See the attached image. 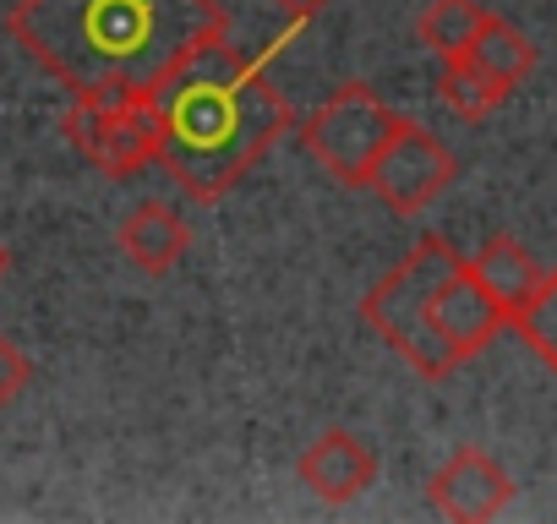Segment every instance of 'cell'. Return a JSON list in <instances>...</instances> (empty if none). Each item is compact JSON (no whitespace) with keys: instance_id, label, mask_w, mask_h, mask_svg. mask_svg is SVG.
Masks as SVG:
<instances>
[{"instance_id":"obj_1","label":"cell","mask_w":557,"mask_h":524,"mask_svg":"<svg viewBox=\"0 0 557 524\" xmlns=\"http://www.w3.org/2000/svg\"><path fill=\"white\" fill-rule=\"evenodd\" d=\"M12 39L72 99L132 104L208 39H224L230 12L219 0H17L7 12Z\"/></svg>"},{"instance_id":"obj_2","label":"cell","mask_w":557,"mask_h":524,"mask_svg":"<svg viewBox=\"0 0 557 524\" xmlns=\"http://www.w3.org/2000/svg\"><path fill=\"white\" fill-rule=\"evenodd\" d=\"M159 164L191 202H219L290 132V104L268 72L224 39L191 50L159 88Z\"/></svg>"},{"instance_id":"obj_3","label":"cell","mask_w":557,"mask_h":524,"mask_svg":"<svg viewBox=\"0 0 557 524\" xmlns=\"http://www.w3.org/2000/svg\"><path fill=\"white\" fill-rule=\"evenodd\" d=\"M465 269V257L443 240V235H421L394 269L361 296V317H367V328L394 350V355H405V366L416 372V377H426V383H443V377H454L465 361H459V350L443 339V328H437V290L448 285V274H459Z\"/></svg>"},{"instance_id":"obj_4","label":"cell","mask_w":557,"mask_h":524,"mask_svg":"<svg viewBox=\"0 0 557 524\" xmlns=\"http://www.w3.org/2000/svg\"><path fill=\"white\" fill-rule=\"evenodd\" d=\"M399 132V115L367 88V83H345L307 126H301V142L307 153L339 180V186H367L372 180V164L383 159V148L394 142Z\"/></svg>"},{"instance_id":"obj_5","label":"cell","mask_w":557,"mask_h":524,"mask_svg":"<svg viewBox=\"0 0 557 524\" xmlns=\"http://www.w3.org/2000/svg\"><path fill=\"white\" fill-rule=\"evenodd\" d=\"M61 132L104 175H137L143 164H159V115H153V99H132V104L72 99Z\"/></svg>"},{"instance_id":"obj_6","label":"cell","mask_w":557,"mask_h":524,"mask_svg":"<svg viewBox=\"0 0 557 524\" xmlns=\"http://www.w3.org/2000/svg\"><path fill=\"white\" fill-rule=\"evenodd\" d=\"M454 175H459L454 153H448L426 126L399 121V132H394V142L383 148V159L372 164V180H367V186L377 191L383 208H394V213H421V208H432V202L454 186Z\"/></svg>"},{"instance_id":"obj_7","label":"cell","mask_w":557,"mask_h":524,"mask_svg":"<svg viewBox=\"0 0 557 524\" xmlns=\"http://www.w3.org/2000/svg\"><path fill=\"white\" fill-rule=\"evenodd\" d=\"M426 497H432L437 513H448L459 524H486V519H497L513 502V481H508V470L492 453L454 448V459L426 481Z\"/></svg>"},{"instance_id":"obj_8","label":"cell","mask_w":557,"mask_h":524,"mask_svg":"<svg viewBox=\"0 0 557 524\" xmlns=\"http://www.w3.org/2000/svg\"><path fill=\"white\" fill-rule=\"evenodd\" d=\"M437 328H443V339L459 350V361H470V355H481L503 328H513V317H508V307L470 274V262L459 274H448V285L437 290Z\"/></svg>"},{"instance_id":"obj_9","label":"cell","mask_w":557,"mask_h":524,"mask_svg":"<svg viewBox=\"0 0 557 524\" xmlns=\"http://www.w3.org/2000/svg\"><path fill=\"white\" fill-rule=\"evenodd\" d=\"M301 486L329 502V508H345L356 497H367V486L377 481V453L356 437V432H323L307 453H301Z\"/></svg>"},{"instance_id":"obj_10","label":"cell","mask_w":557,"mask_h":524,"mask_svg":"<svg viewBox=\"0 0 557 524\" xmlns=\"http://www.w3.org/2000/svg\"><path fill=\"white\" fill-rule=\"evenodd\" d=\"M115 246L126 251V262H137L143 274H170L175 262L186 257V246H191V224L175 208H164V202H137L121 219Z\"/></svg>"},{"instance_id":"obj_11","label":"cell","mask_w":557,"mask_h":524,"mask_svg":"<svg viewBox=\"0 0 557 524\" xmlns=\"http://www.w3.org/2000/svg\"><path fill=\"white\" fill-rule=\"evenodd\" d=\"M470 274L508 307V317L541 290V279H546V269L530 257V246H519L513 235H492L475 257H470Z\"/></svg>"},{"instance_id":"obj_12","label":"cell","mask_w":557,"mask_h":524,"mask_svg":"<svg viewBox=\"0 0 557 524\" xmlns=\"http://www.w3.org/2000/svg\"><path fill=\"white\" fill-rule=\"evenodd\" d=\"M503 93H513L530 72H535V45L513 28V23H503V17H492L486 12V23H481V34H475V45L465 50Z\"/></svg>"},{"instance_id":"obj_13","label":"cell","mask_w":557,"mask_h":524,"mask_svg":"<svg viewBox=\"0 0 557 524\" xmlns=\"http://www.w3.org/2000/svg\"><path fill=\"white\" fill-rule=\"evenodd\" d=\"M481 23H486L481 0H426L421 17H416V34H421V45L437 61H454V55H465L475 45Z\"/></svg>"},{"instance_id":"obj_14","label":"cell","mask_w":557,"mask_h":524,"mask_svg":"<svg viewBox=\"0 0 557 524\" xmlns=\"http://www.w3.org/2000/svg\"><path fill=\"white\" fill-rule=\"evenodd\" d=\"M437 93H443V104L459 115V121H486V115H497L503 104H508V93L470 61V55H454V61H443V72H437Z\"/></svg>"},{"instance_id":"obj_15","label":"cell","mask_w":557,"mask_h":524,"mask_svg":"<svg viewBox=\"0 0 557 524\" xmlns=\"http://www.w3.org/2000/svg\"><path fill=\"white\" fill-rule=\"evenodd\" d=\"M513 334L541 355V366L557 377V269H546V279H541V290L513 312Z\"/></svg>"},{"instance_id":"obj_16","label":"cell","mask_w":557,"mask_h":524,"mask_svg":"<svg viewBox=\"0 0 557 524\" xmlns=\"http://www.w3.org/2000/svg\"><path fill=\"white\" fill-rule=\"evenodd\" d=\"M28 377H34V366H28V355L0 334V410H7L23 388H28Z\"/></svg>"},{"instance_id":"obj_17","label":"cell","mask_w":557,"mask_h":524,"mask_svg":"<svg viewBox=\"0 0 557 524\" xmlns=\"http://www.w3.org/2000/svg\"><path fill=\"white\" fill-rule=\"evenodd\" d=\"M273 7L285 12L290 23H312V17H323V12L334 7V0H273Z\"/></svg>"},{"instance_id":"obj_18","label":"cell","mask_w":557,"mask_h":524,"mask_svg":"<svg viewBox=\"0 0 557 524\" xmlns=\"http://www.w3.org/2000/svg\"><path fill=\"white\" fill-rule=\"evenodd\" d=\"M7 269H12V251H7V246H0V279H7Z\"/></svg>"}]
</instances>
